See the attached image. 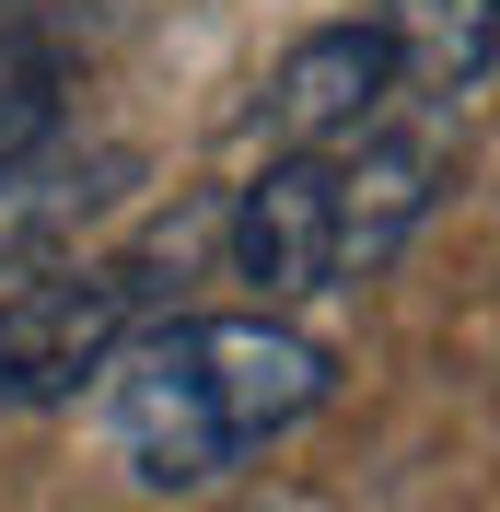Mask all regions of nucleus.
Segmentation results:
<instances>
[{
	"instance_id": "nucleus-1",
	"label": "nucleus",
	"mask_w": 500,
	"mask_h": 512,
	"mask_svg": "<svg viewBox=\"0 0 500 512\" xmlns=\"http://www.w3.org/2000/svg\"><path fill=\"white\" fill-rule=\"evenodd\" d=\"M326 396V350L280 315H175L117 350V454L163 501L221 489L245 454H268Z\"/></svg>"
},
{
	"instance_id": "nucleus-2",
	"label": "nucleus",
	"mask_w": 500,
	"mask_h": 512,
	"mask_svg": "<svg viewBox=\"0 0 500 512\" xmlns=\"http://www.w3.org/2000/svg\"><path fill=\"white\" fill-rule=\"evenodd\" d=\"M442 198V128H349L326 152H268V175L233 187L221 210V256L233 280H256L268 303H303V291H361L396 268V245L431 222Z\"/></svg>"
},
{
	"instance_id": "nucleus-3",
	"label": "nucleus",
	"mask_w": 500,
	"mask_h": 512,
	"mask_svg": "<svg viewBox=\"0 0 500 512\" xmlns=\"http://www.w3.org/2000/svg\"><path fill=\"white\" fill-rule=\"evenodd\" d=\"M140 256H105V268H47L0 303V408H70L82 384L117 373V350L140 338Z\"/></svg>"
},
{
	"instance_id": "nucleus-4",
	"label": "nucleus",
	"mask_w": 500,
	"mask_h": 512,
	"mask_svg": "<svg viewBox=\"0 0 500 512\" xmlns=\"http://www.w3.org/2000/svg\"><path fill=\"white\" fill-rule=\"evenodd\" d=\"M384 105H396V59H384V35H373V24H314L303 47L268 70L256 128H268V152H326V140H349V128H373Z\"/></svg>"
},
{
	"instance_id": "nucleus-5",
	"label": "nucleus",
	"mask_w": 500,
	"mask_h": 512,
	"mask_svg": "<svg viewBox=\"0 0 500 512\" xmlns=\"http://www.w3.org/2000/svg\"><path fill=\"white\" fill-rule=\"evenodd\" d=\"M373 35L396 59V94H419L431 117L489 82V0H373Z\"/></svg>"
},
{
	"instance_id": "nucleus-6",
	"label": "nucleus",
	"mask_w": 500,
	"mask_h": 512,
	"mask_svg": "<svg viewBox=\"0 0 500 512\" xmlns=\"http://www.w3.org/2000/svg\"><path fill=\"white\" fill-rule=\"evenodd\" d=\"M47 140H59V105L35 94V82H0V163L47 152Z\"/></svg>"
}]
</instances>
